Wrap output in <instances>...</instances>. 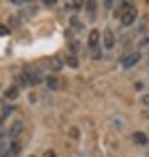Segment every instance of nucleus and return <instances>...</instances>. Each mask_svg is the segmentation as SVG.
Here are the masks:
<instances>
[{
  "label": "nucleus",
  "mask_w": 149,
  "mask_h": 157,
  "mask_svg": "<svg viewBox=\"0 0 149 157\" xmlns=\"http://www.w3.org/2000/svg\"><path fill=\"white\" fill-rule=\"evenodd\" d=\"M21 74L24 75V78L27 79L28 85H38L44 81V73L37 67H32V66H25L23 69Z\"/></svg>",
  "instance_id": "nucleus-1"
},
{
  "label": "nucleus",
  "mask_w": 149,
  "mask_h": 157,
  "mask_svg": "<svg viewBox=\"0 0 149 157\" xmlns=\"http://www.w3.org/2000/svg\"><path fill=\"white\" fill-rule=\"evenodd\" d=\"M137 13H139L137 8H136L135 6H132V7L129 8V10H127L124 13L120 16L121 24L124 25V27H131V25L135 23V20L137 19Z\"/></svg>",
  "instance_id": "nucleus-2"
},
{
  "label": "nucleus",
  "mask_w": 149,
  "mask_h": 157,
  "mask_svg": "<svg viewBox=\"0 0 149 157\" xmlns=\"http://www.w3.org/2000/svg\"><path fill=\"white\" fill-rule=\"evenodd\" d=\"M23 131H24L23 121H21L20 119H16V120L12 121V124L10 125V129H8L7 136L10 137L11 140H15V139H17L21 133H23Z\"/></svg>",
  "instance_id": "nucleus-3"
},
{
  "label": "nucleus",
  "mask_w": 149,
  "mask_h": 157,
  "mask_svg": "<svg viewBox=\"0 0 149 157\" xmlns=\"http://www.w3.org/2000/svg\"><path fill=\"white\" fill-rule=\"evenodd\" d=\"M140 59H141V53H140V52H133V53L128 54L124 59H123V62H121L123 69H125V70H127V69L135 67L136 65L140 62Z\"/></svg>",
  "instance_id": "nucleus-4"
},
{
  "label": "nucleus",
  "mask_w": 149,
  "mask_h": 157,
  "mask_svg": "<svg viewBox=\"0 0 149 157\" xmlns=\"http://www.w3.org/2000/svg\"><path fill=\"white\" fill-rule=\"evenodd\" d=\"M115 33H113V30L107 27L104 29V33H103V44H104V48L106 49H112L113 46H115Z\"/></svg>",
  "instance_id": "nucleus-5"
},
{
  "label": "nucleus",
  "mask_w": 149,
  "mask_h": 157,
  "mask_svg": "<svg viewBox=\"0 0 149 157\" xmlns=\"http://www.w3.org/2000/svg\"><path fill=\"white\" fill-rule=\"evenodd\" d=\"M99 38H100V33L98 29H91L89 33V37H87V44H89V48L91 50L95 49L96 46H99Z\"/></svg>",
  "instance_id": "nucleus-6"
},
{
  "label": "nucleus",
  "mask_w": 149,
  "mask_h": 157,
  "mask_svg": "<svg viewBox=\"0 0 149 157\" xmlns=\"http://www.w3.org/2000/svg\"><path fill=\"white\" fill-rule=\"evenodd\" d=\"M48 66H49V69L52 71L58 73L63 69V61L59 57H52V58L48 59Z\"/></svg>",
  "instance_id": "nucleus-7"
},
{
  "label": "nucleus",
  "mask_w": 149,
  "mask_h": 157,
  "mask_svg": "<svg viewBox=\"0 0 149 157\" xmlns=\"http://www.w3.org/2000/svg\"><path fill=\"white\" fill-rule=\"evenodd\" d=\"M19 95H20V89H19V86H16V85L10 86L4 91V98L8 100H16L19 98Z\"/></svg>",
  "instance_id": "nucleus-8"
},
{
  "label": "nucleus",
  "mask_w": 149,
  "mask_h": 157,
  "mask_svg": "<svg viewBox=\"0 0 149 157\" xmlns=\"http://www.w3.org/2000/svg\"><path fill=\"white\" fill-rule=\"evenodd\" d=\"M86 11L87 15L91 20L94 19V16L96 15V10H98V6H96V0H86Z\"/></svg>",
  "instance_id": "nucleus-9"
},
{
  "label": "nucleus",
  "mask_w": 149,
  "mask_h": 157,
  "mask_svg": "<svg viewBox=\"0 0 149 157\" xmlns=\"http://www.w3.org/2000/svg\"><path fill=\"white\" fill-rule=\"evenodd\" d=\"M132 140L139 145H145V144H148V136L141 131H137L132 135Z\"/></svg>",
  "instance_id": "nucleus-10"
},
{
  "label": "nucleus",
  "mask_w": 149,
  "mask_h": 157,
  "mask_svg": "<svg viewBox=\"0 0 149 157\" xmlns=\"http://www.w3.org/2000/svg\"><path fill=\"white\" fill-rule=\"evenodd\" d=\"M46 87L49 90L52 91H55V90H58V87H59V81H58V78L54 77V75H48L46 77Z\"/></svg>",
  "instance_id": "nucleus-11"
},
{
  "label": "nucleus",
  "mask_w": 149,
  "mask_h": 157,
  "mask_svg": "<svg viewBox=\"0 0 149 157\" xmlns=\"http://www.w3.org/2000/svg\"><path fill=\"white\" fill-rule=\"evenodd\" d=\"M65 63L66 66H69L70 69H78L79 67V59L77 58L75 54H69L65 57Z\"/></svg>",
  "instance_id": "nucleus-12"
},
{
  "label": "nucleus",
  "mask_w": 149,
  "mask_h": 157,
  "mask_svg": "<svg viewBox=\"0 0 149 157\" xmlns=\"http://www.w3.org/2000/svg\"><path fill=\"white\" fill-rule=\"evenodd\" d=\"M10 147H11V151H12V155H13V157H16L17 155L20 153V151H21V143L17 140V139L10 141Z\"/></svg>",
  "instance_id": "nucleus-13"
},
{
  "label": "nucleus",
  "mask_w": 149,
  "mask_h": 157,
  "mask_svg": "<svg viewBox=\"0 0 149 157\" xmlns=\"http://www.w3.org/2000/svg\"><path fill=\"white\" fill-rule=\"evenodd\" d=\"M0 157H13L12 155V151H11V147H10V143H4L2 147H0Z\"/></svg>",
  "instance_id": "nucleus-14"
},
{
  "label": "nucleus",
  "mask_w": 149,
  "mask_h": 157,
  "mask_svg": "<svg viewBox=\"0 0 149 157\" xmlns=\"http://www.w3.org/2000/svg\"><path fill=\"white\" fill-rule=\"evenodd\" d=\"M70 27H71L75 32H78V30H81L82 28H83V25H82V23H81V20L78 19L77 16H73L71 19H70Z\"/></svg>",
  "instance_id": "nucleus-15"
},
{
  "label": "nucleus",
  "mask_w": 149,
  "mask_h": 157,
  "mask_svg": "<svg viewBox=\"0 0 149 157\" xmlns=\"http://www.w3.org/2000/svg\"><path fill=\"white\" fill-rule=\"evenodd\" d=\"M15 81L17 82V85L16 86H19V87H23V89H25V87H28L29 85H28V82H27V79L24 78V75L23 74H17V75L15 77Z\"/></svg>",
  "instance_id": "nucleus-16"
},
{
  "label": "nucleus",
  "mask_w": 149,
  "mask_h": 157,
  "mask_svg": "<svg viewBox=\"0 0 149 157\" xmlns=\"http://www.w3.org/2000/svg\"><path fill=\"white\" fill-rule=\"evenodd\" d=\"M8 23L11 24V27L12 28H19L20 27V24H21V20H20V17H17L16 15H12L8 17Z\"/></svg>",
  "instance_id": "nucleus-17"
},
{
  "label": "nucleus",
  "mask_w": 149,
  "mask_h": 157,
  "mask_svg": "<svg viewBox=\"0 0 149 157\" xmlns=\"http://www.w3.org/2000/svg\"><path fill=\"white\" fill-rule=\"evenodd\" d=\"M16 111L15 106H4V108H2V116L3 117H8L10 115H12Z\"/></svg>",
  "instance_id": "nucleus-18"
},
{
  "label": "nucleus",
  "mask_w": 149,
  "mask_h": 157,
  "mask_svg": "<svg viewBox=\"0 0 149 157\" xmlns=\"http://www.w3.org/2000/svg\"><path fill=\"white\" fill-rule=\"evenodd\" d=\"M149 45V33L143 34L141 38L139 40V46H147Z\"/></svg>",
  "instance_id": "nucleus-19"
},
{
  "label": "nucleus",
  "mask_w": 149,
  "mask_h": 157,
  "mask_svg": "<svg viewBox=\"0 0 149 157\" xmlns=\"http://www.w3.org/2000/svg\"><path fill=\"white\" fill-rule=\"evenodd\" d=\"M69 49L73 52V54H77V52L79 50V42L78 41H71L69 44Z\"/></svg>",
  "instance_id": "nucleus-20"
},
{
  "label": "nucleus",
  "mask_w": 149,
  "mask_h": 157,
  "mask_svg": "<svg viewBox=\"0 0 149 157\" xmlns=\"http://www.w3.org/2000/svg\"><path fill=\"white\" fill-rule=\"evenodd\" d=\"M93 59H100L102 58V52H100V48L96 46L95 49H93Z\"/></svg>",
  "instance_id": "nucleus-21"
},
{
  "label": "nucleus",
  "mask_w": 149,
  "mask_h": 157,
  "mask_svg": "<svg viewBox=\"0 0 149 157\" xmlns=\"http://www.w3.org/2000/svg\"><path fill=\"white\" fill-rule=\"evenodd\" d=\"M10 34V29H8L4 24H0V37L2 36H8Z\"/></svg>",
  "instance_id": "nucleus-22"
},
{
  "label": "nucleus",
  "mask_w": 149,
  "mask_h": 157,
  "mask_svg": "<svg viewBox=\"0 0 149 157\" xmlns=\"http://www.w3.org/2000/svg\"><path fill=\"white\" fill-rule=\"evenodd\" d=\"M42 157H57V153H55L54 149H48V151L44 152Z\"/></svg>",
  "instance_id": "nucleus-23"
},
{
  "label": "nucleus",
  "mask_w": 149,
  "mask_h": 157,
  "mask_svg": "<svg viewBox=\"0 0 149 157\" xmlns=\"http://www.w3.org/2000/svg\"><path fill=\"white\" fill-rule=\"evenodd\" d=\"M116 0H104V7L107 8V10H111V8L115 6Z\"/></svg>",
  "instance_id": "nucleus-24"
},
{
  "label": "nucleus",
  "mask_w": 149,
  "mask_h": 157,
  "mask_svg": "<svg viewBox=\"0 0 149 157\" xmlns=\"http://www.w3.org/2000/svg\"><path fill=\"white\" fill-rule=\"evenodd\" d=\"M141 103L144 104V106H147V107H149V94H145V95H143L141 97Z\"/></svg>",
  "instance_id": "nucleus-25"
},
{
  "label": "nucleus",
  "mask_w": 149,
  "mask_h": 157,
  "mask_svg": "<svg viewBox=\"0 0 149 157\" xmlns=\"http://www.w3.org/2000/svg\"><path fill=\"white\" fill-rule=\"evenodd\" d=\"M42 2L45 3L48 7H52V6H55V4H57V2H58V0H42Z\"/></svg>",
  "instance_id": "nucleus-26"
},
{
  "label": "nucleus",
  "mask_w": 149,
  "mask_h": 157,
  "mask_svg": "<svg viewBox=\"0 0 149 157\" xmlns=\"http://www.w3.org/2000/svg\"><path fill=\"white\" fill-rule=\"evenodd\" d=\"M141 116L144 117V119L149 120V108H145V110H143V111H141Z\"/></svg>",
  "instance_id": "nucleus-27"
},
{
  "label": "nucleus",
  "mask_w": 149,
  "mask_h": 157,
  "mask_svg": "<svg viewBox=\"0 0 149 157\" xmlns=\"http://www.w3.org/2000/svg\"><path fill=\"white\" fill-rule=\"evenodd\" d=\"M73 2H74V6H77L78 8H79V7H82L83 4H85L86 0H73Z\"/></svg>",
  "instance_id": "nucleus-28"
},
{
  "label": "nucleus",
  "mask_w": 149,
  "mask_h": 157,
  "mask_svg": "<svg viewBox=\"0 0 149 157\" xmlns=\"http://www.w3.org/2000/svg\"><path fill=\"white\" fill-rule=\"evenodd\" d=\"M12 4H15V6H21V4H24L25 2L24 0H10Z\"/></svg>",
  "instance_id": "nucleus-29"
},
{
  "label": "nucleus",
  "mask_w": 149,
  "mask_h": 157,
  "mask_svg": "<svg viewBox=\"0 0 149 157\" xmlns=\"http://www.w3.org/2000/svg\"><path fill=\"white\" fill-rule=\"evenodd\" d=\"M4 139H6V135H4L3 132H0V147H2L3 144L6 143V140H4Z\"/></svg>",
  "instance_id": "nucleus-30"
},
{
  "label": "nucleus",
  "mask_w": 149,
  "mask_h": 157,
  "mask_svg": "<svg viewBox=\"0 0 149 157\" xmlns=\"http://www.w3.org/2000/svg\"><path fill=\"white\" fill-rule=\"evenodd\" d=\"M4 120H6V117L0 116V129H2V127H3V124H4Z\"/></svg>",
  "instance_id": "nucleus-31"
},
{
  "label": "nucleus",
  "mask_w": 149,
  "mask_h": 157,
  "mask_svg": "<svg viewBox=\"0 0 149 157\" xmlns=\"http://www.w3.org/2000/svg\"><path fill=\"white\" fill-rule=\"evenodd\" d=\"M24 2H32V0H24Z\"/></svg>",
  "instance_id": "nucleus-32"
},
{
  "label": "nucleus",
  "mask_w": 149,
  "mask_h": 157,
  "mask_svg": "<svg viewBox=\"0 0 149 157\" xmlns=\"http://www.w3.org/2000/svg\"><path fill=\"white\" fill-rule=\"evenodd\" d=\"M29 157H34V156H29Z\"/></svg>",
  "instance_id": "nucleus-33"
}]
</instances>
